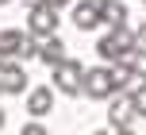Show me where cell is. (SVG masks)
<instances>
[{
  "label": "cell",
  "instance_id": "9a60e30c",
  "mask_svg": "<svg viewBox=\"0 0 146 135\" xmlns=\"http://www.w3.org/2000/svg\"><path fill=\"white\" fill-rule=\"evenodd\" d=\"M135 39H139V46L146 50V23H139V31H135Z\"/></svg>",
  "mask_w": 146,
  "mask_h": 135
},
{
  "label": "cell",
  "instance_id": "277c9868",
  "mask_svg": "<svg viewBox=\"0 0 146 135\" xmlns=\"http://www.w3.org/2000/svg\"><path fill=\"white\" fill-rule=\"evenodd\" d=\"M135 100H131V93H111V104H108V124H111V131H123V128H131V120H135Z\"/></svg>",
  "mask_w": 146,
  "mask_h": 135
},
{
  "label": "cell",
  "instance_id": "5bb4252c",
  "mask_svg": "<svg viewBox=\"0 0 146 135\" xmlns=\"http://www.w3.org/2000/svg\"><path fill=\"white\" fill-rule=\"evenodd\" d=\"M19 135H50V131H46V128H38V124H27Z\"/></svg>",
  "mask_w": 146,
  "mask_h": 135
},
{
  "label": "cell",
  "instance_id": "ffe728a7",
  "mask_svg": "<svg viewBox=\"0 0 146 135\" xmlns=\"http://www.w3.org/2000/svg\"><path fill=\"white\" fill-rule=\"evenodd\" d=\"M0 4H8V0H0Z\"/></svg>",
  "mask_w": 146,
  "mask_h": 135
},
{
  "label": "cell",
  "instance_id": "30bf717a",
  "mask_svg": "<svg viewBox=\"0 0 146 135\" xmlns=\"http://www.w3.org/2000/svg\"><path fill=\"white\" fill-rule=\"evenodd\" d=\"M100 23H108V27L127 23V4H119V0H100Z\"/></svg>",
  "mask_w": 146,
  "mask_h": 135
},
{
  "label": "cell",
  "instance_id": "8992f818",
  "mask_svg": "<svg viewBox=\"0 0 146 135\" xmlns=\"http://www.w3.org/2000/svg\"><path fill=\"white\" fill-rule=\"evenodd\" d=\"M0 93H27V74H23V66H15V58H8L4 66H0Z\"/></svg>",
  "mask_w": 146,
  "mask_h": 135
},
{
  "label": "cell",
  "instance_id": "ac0fdd59",
  "mask_svg": "<svg viewBox=\"0 0 146 135\" xmlns=\"http://www.w3.org/2000/svg\"><path fill=\"white\" fill-rule=\"evenodd\" d=\"M115 135H135V131H131V128H123V131H115Z\"/></svg>",
  "mask_w": 146,
  "mask_h": 135
},
{
  "label": "cell",
  "instance_id": "d6986e66",
  "mask_svg": "<svg viewBox=\"0 0 146 135\" xmlns=\"http://www.w3.org/2000/svg\"><path fill=\"white\" fill-rule=\"evenodd\" d=\"M92 135H115V131H92Z\"/></svg>",
  "mask_w": 146,
  "mask_h": 135
},
{
  "label": "cell",
  "instance_id": "e0dca14e",
  "mask_svg": "<svg viewBox=\"0 0 146 135\" xmlns=\"http://www.w3.org/2000/svg\"><path fill=\"white\" fill-rule=\"evenodd\" d=\"M4 120H8V116H4V108H0V131H4Z\"/></svg>",
  "mask_w": 146,
  "mask_h": 135
},
{
  "label": "cell",
  "instance_id": "6da1fadb",
  "mask_svg": "<svg viewBox=\"0 0 146 135\" xmlns=\"http://www.w3.org/2000/svg\"><path fill=\"white\" fill-rule=\"evenodd\" d=\"M139 46V39H135V31L127 27V23H119V27H111L108 35L96 43V50H100V58L104 62H123L127 54Z\"/></svg>",
  "mask_w": 146,
  "mask_h": 135
},
{
  "label": "cell",
  "instance_id": "3957f363",
  "mask_svg": "<svg viewBox=\"0 0 146 135\" xmlns=\"http://www.w3.org/2000/svg\"><path fill=\"white\" fill-rule=\"evenodd\" d=\"M58 8H50V4H42V0H38V4H31L27 8V31L35 39H42V35H54V31H58Z\"/></svg>",
  "mask_w": 146,
  "mask_h": 135
},
{
  "label": "cell",
  "instance_id": "9c48e42d",
  "mask_svg": "<svg viewBox=\"0 0 146 135\" xmlns=\"http://www.w3.org/2000/svg\"><path fill=\"white\" fill-rule=\"evenodd\" d=\"M38 58H42L46 66H58V62L66 58V43L58 39V31H54V35H42V39H38Z\"/></svg>",
  "mask_w": 146,
  "mask_h": 135
},
{
  "label": "cell",
  "instance_id": "5b68a950",
  "mask_svg": "<svg viewBox=\"0 0 146 135\" xmlns=\"http://www.w3.org/2000/svg\"><path fill=\"white\" fill-rule=\"evenodd\" d=\"M81 93H88L92 100H111V93H115V81H111V70H85V81H81Z\"/></svg>",
  "mask_w": 146,
  "mask_h": 135
},
{
  "label": "cell",
  "instance_id": "52a82bcc",
  "mask_svg": "<svg viewBox=\"0 0 146 135\" xmlns=\"http://www.w3.org/2000/svg\"><path fill=\"white\" fill-rule=\"evenodd\" d=\"M73 23L81 31L100 27V0H85V4H73Z\"/></svg>",
  "mask_w": 146,
  "mask_h": 135
},
{
  "label": "cell",
  "instance_id": "7c38bea8",
  "mask_svg": "<svg viewBox=\"0 0 146 135\" xmlns=\"http://www.w3.org/2000/svg\"><path fill=\"white\" fill-rule=\"evenodd\" d=\"M123 62H127V66H131V74L139 77V81H146V50H142V46H135V50L127 54Z\"/></svg>",
  "mask_w": 146,
  "mask_h": 135
},
{
  "label": "cell",
  "instance_id": "8fae6325",
  "mask_svg": "<svg viewBox=\"0 0 146 135\" xmlns=\"http://www.w3.org/2000/svg\"><path fill=\"white\" fill-rule=\"evenodd\" d=\"M111 81H115V93H127L131 89V81H139V77L131 74V66H127V62H111Z\"/></svg>",
  "mask_w": 146,
  "mask_h": 135
},
{
  "label": "cell",
  "instance_id": "2e32d148",
  "mask_svg": "<svg viewBox=\"0 0 146 135\" xmlns=\"http://www.w3.org/2000/svg\"><path fill=\"white\" fill-rule=\"evenodd\" d=\"M42 4H50V8H58V12H62V8H69L73 0H42Z\"/></svg>",
  "mask_w": 146,
  "mask_h": 135
},
{
  "label": "cell",
  "instance_id": "7a4b0ae2",
  "mask_svg": "<svg viewBox=\"0 0 146 135\" xmlns=\"http://www.w3.org/2000/svg\"><path fill=\"white\" fill-rule=\"evenodd\" d=\"M81 81H85V66L66 54V58L54 66V89H58L62 97H77V93H81Z\"/></svg>",
  "mask_w": 146,
  "mask_h": 135
},
{
  "label": "cell",
  "instance_id": "ba28073f",
  "mask_svg": "<svg viewBox=\"0 0 146 135\" xmlns=\"http://www.w3.org/2000/svg\"><path fill=\"white\" fill-rule=\"evenodd\" d=\"M54 108V89L50 85H35V89L27 93V112L31 116H46Z\"/></svg>",
  "mask_w": 146,
  "mask_h": 135
},
{
  "label": "cell",
  "instance_id": "44dd1931",
  "mask_svg": "<svg viewBox=\"0 0 146 135\" xmlns=\"http://www.w3.org/2000/svg\"><path fill=\"white\" fill-rule=\"evenodd\" d=\"M0 135H4V131H0Z\"/></svg>",
  "mask_w": 146,
  "mask_h": 135
},
{
  "label": "cell",
  "instance_id": "4fadbf2b",
  "mask_svg": "<svg viewBox=\"0 0 146 135\" xmlns=\"http://www.w3.org/2000/svg\"><path fill=\"white\" fill-rule=\"evenodd\" d=\"M131 100H135V112L146 116V81H139V85L131 89Z\"/></svg>",
  "mask_w": 146,
  "mask_h": 135
}]
</instances>
